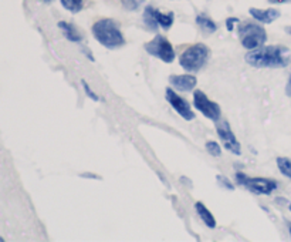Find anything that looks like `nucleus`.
<instances>
[{
	"label": "nucleus",
	"instance_id": "1",
	"mask_svg": "<svg viewBox=\"0 0 291 242\" xmlns=\"http://www.w3.org/2000/svg\"><path fill=\"white\" fill-rule=\"evenodd\" d=\"M244 60L256 69H281L290 62V50L284 46H261L249 51Z\"/></svg>",
	"mask_w": 291,
	"mask_h": 242
},
{
	"label": "nucleus",
	"instance_id": "2",
	"mask_svg": "<svg viewBox=\"0 0 291 242\" xmlns=\"http://www.w3.org/2000/svg\"><path fill=\"white\" fill-rule=\"evenodd\" d=\"M94 38L108 50H117L125 45V37L118 22L114 19H100L91 27Z\"/></svg>",
	"mask_w": 291,
	"mask_h": 242
},
{
	"label": "nucleus",
	"instance_id": "3",
	"mask_svg": "<svg viewBox=\"0 0 291 242\" xmlns=\"http://www.w3.org/2000/svg\"><path fill=\"white\" fill-rule=\"evenodd\" d=\"M210 49L203 43H196L188 47L186 50L181 54L179 64L181 67L188 73H197L203 69L206 63L209 62Z\"/></svg>",
	"mask_w": 291,
	"mask_h": 242
},
{
	"label": "nucleus",
	"instance_id": "4",
	"mask_svg": "<svg viewBox=\"0 0 291 242\" xmlns=\"http://www.w3.org/2000/svg\"><path fill=\"white\" fill-rule=\"evenodd\" d=\"M237 34L240 38L241 46L246 50L259 49L267 42V32L259 22H243L239 25Z\"/></svg>",
	"mask_w": 291,
	"mask_h": 242
},
{
	"label": "nucleus",
	"instance_id": "5",
	"mask_svg": "<svg viewBox=\"0 0 291 242\" xmlns=\"http://www.w3.org/2000/svg\"><path fill=\"white\" fill-rule=\"evenodd\" d=\"M145 51L152 56V57L159 58L161 62H164L166 64H171L175 57H176V53H175V49L173 46L171 45V42L168 38L162 36V34H158L155 37L152 38L151 42H148L145 46H144Z\"/></svg>",
	"mask_w": 291,
	"mask_h": 242
},
{
	"label": "nucleus",
	"instance_id": "6",
	"mask_svg": "<svg viewBox=\"0 0 291 242\" xmlns=\"http://www.w3.org/2000/svg\"><path fill=\"white\" fill-rule=\"evenodd\" d=\"M236 181H237V184L257 195H270L279 187L277 181H274V179L259 178V177L252 178V177H247L243 172H236Z\"/></svg>",
	"mask_w": 291,
	"mask_h": 242
},
{
	"label": "nucleus",
	"instance_id": "7",
	"mask_svg": "<svg viewBox=\"0 0 291 242\" xmlns=\"http://www.w3.org/2000/svg\"><path fill=\"white\" fill-rule=\"evenodd\" d=\"M193 106L195 109L202 113L206 118L213 123H217L221 117V109L217 103L212 102L209 97L203 93L202 90H195L193 93Z\"/></svg>",
	"mask_w": 291,
	"mask_h": 242
},
{
	"label": "nucleus",
	"instance_id": "8",
	"mask_svg": "<svg viewBox=\"0 0 291 242\" xmlns=\"http://www.w3.org/2000/svg\"><path fill=\"white\" fill-rule=\"evenodd\" d=\"M216 131H217V135H219L220 141L223 143V147H225L228 151H230V153L234 154V155H241L240 143H239L237 138H236V135H234V133L232 131L230 124H229L228 121L226 120L217 121V124H216Z\"/></svg>",
	"mask_w": 291,
	"mask_h": 242
},
{
	"label": "nucleus",
	"instance_id": "9",
	"mask_svg": "<svg viewBox=\"0 0 291 242\" xmlns=\"http://www.w3.org/2000/svg\"><path fill=\"white\" fill-rule=\"evenodd\" d=\"M165 96H166L168 103L172 106V109L175 110L182 118H185L186 121H192L195 118V113H193V110L190 107L189 103L186 102L184 97L179 96L175 90L168 87V89L165 90Z\"/></svg>",
	"mask_w": 291,
	"mask_h": 242
},
{
	"label": "nucleus",
	"instance_id": "10",
	"mask_svg": "<svg viewBox=\"0 0 291 242\" xmlns=\"http://www.w3.org/2000/svg\"><path fill=\"white\" fill-rule=\"evenodd\" d=\"M169 83L173 89L188 93V91L195 90L197 78L192 74H172V76H169Z\"/></svg>",
	"mask_w": 291,
	"mask_h": 242
},
{
	"label": "nucleus",
	"instance_id": "11",
	"mask_svg": "<svg viewBox=\"0 0 291 242\" xmlns=\"http://www.w3.org/2000/svg\"><path fill=\"white\" fill-rule=\"evenodd\" d=\"M249 14L253 17L256 22H259L261 25H270L273 22L280 17V10L270 7V9H257V7H252L249 9Z\"/></svg>",
	"mask_w": 291,
	"mask_h": 242
},
{
	"label": "nucleus",
	"instance_id": "12",
	"mask_svg": "<svg viewBox=\"0 0 291 242\" xmlns=\"http://www.w3.org/2000/svg\"><path fill=\"white\" fill-rule=\"evenodd\" d=\"M58 29L61 30V33L64 34V37L67 38L69 42L71 43H81L82 42V36L81 33L78 32V29H77L76 26L73 25V23H69V22H58Z\"/></svg>",
	"mask_w": 291,
	"mask_h": 242
},
{
	"label": "nucleus",
	"instance_id": "13",
	"mask_svg": "<svg viewBox=\"0 0 291 242\" xmlns=\"http://www.w3.org/2000/svg\"><path fill=\"white\" fill-rule=\"evenodd\" d=\"M142 20H144V25H145L151 32H158L159 23L158 20H156V7L151 6V5L144 7Z\"/></svg>",
	"mask_w": 291,
	"mask_h": 242
},
{
	"label": "nucleus",
	"instance_id": "14",
	"mask_svg": "<svg viewBox=\"0 0 291 242\" xmlns=\"http://www.w3.org/2000/svg\"><path fill=\"white\" fill-rule=\"evenodd\" d=\"M195 211H196L199 218L202 219L203 224H205L208 228H212V230L216 228V218L213 217V214L208 210V207L203 204V203L197 201L196 204H195Z\"/></svg>",
	"mask_w": 291,
	"mask_h": 242
},
{
	"label": "nucleus",
	"instance_id": "15",
	"mask_svg": "<svg viewBox=\"0 0 291 242\" xmlns=\"http://www.w3.org/2000/svg\"><path fill=\"white\" fill-rule=\"evenodd\" d=\"M196 25L202 29L203 32H208V33H215L217 30V25H216L213 20L210 19L209 16H206V14H203V13H199L196 16Z\"/></svg>",
	"mask_w": 291,
	"mask_h": 242
},
{
	"label": "nucleus",
	"instance_id": "16",
	"mask_svg": "<svg viewBox=\"0 0 291 242\" xmlns=\"http://www.w3.org/2000/svg\"><path fill=\"white\" fill-rule=\"evenodd\" d=\"M156 20H158L159 27L164 29V30H169L173 22H175V13L173 12H161L159 9H156Z\"/></svg>",
	"mask_w": 291,
	"mask_h": 242
},
{
	"label": "nucleus",
	"instance_id": "17",
	"mask_svg": "<svg viewBox=\"0 0 291 242\" xmlns=\"http://www.w3.org/2000/svg\"><path fill=\"white\" fill-rule=\"evenodd\" d=\"M61 6L67 10V12L73 13H80L84 9V0H60Z\"/></svg>",
	"mask_w": 291,
	"mask_h": 242
},
{
	"label": "nucleus",
	"instance_id": "18",
	"mask_svg": "<svg viewBox=\"0 0 291 242\" xmlns=\"http://www.w3.org/2000/svg\"><path fill=\"white\" fill-rule=\"evenodd\" d=\"M277 167H279V171L291 179V159L287 157H279L277 158Z\"/></svg>",
	"mask_w": 291,
	"mask_h": 242
},
{
	"label": "nucleus",
	"instance_id": "19",
	"mask_svg": "<svg viewBox=\"0 0 291 242\" xmlns=\"http://www.w3.org/2000/svg\"><path fill=\"white\" fill-rule=\"evenodd\" d=\"M146 0H121V3H122V6L125 7L127 10L129 12H133V10H138L144 3H145Z\"/></svg>",
	"mask_w": 291,
	"mask_h": 242
},
{
	"label": "nucleus",
	"instance_id": "20",
	"mask_svg": "<svg viewBox=\"0 0 291 242\" xmlns=\"http://www.w3.org/2000/svg\"><path fill=\"white\" fill-rule=\"evenodd\" d=\"M206 151L210 154V155H213V157H220L221 155V148L219 146V143H216V141H208L206 143Z\"/></svg>",
	"mask_w": 291,
	"mask_h": 242
},
{
	"label": "nucleus",
	"instance_id": "21",
	"mask_svg": "<svg viewBox=\"0 0 291 242\" xmlns=\"http://www.w3.org/2000/svg\"><path fill=\"white\" fill-rule=\"evenodd\" d=\"M81 86H82V89H84V93H85V96L89 97L93 102H100V100H101V98L98 97V94H95L94 90L89 87V84L87 83L85 80H81Z\"/></svg>",
	"mask_w": 291,
	"mask_h": 242
},
{
	"label": "nucleus",
	"instance_id": "22",
	"mask_svg": "<svg viewBox=\"0 0 291 242\" xmlns=\"http://www.w3.org/2000/svg\"><path fill=\"white\" fill-rule=\"evenodd\" d=\"M217 183L223 187V188H226L229 191H233L234 190V185L229 181V178L226 177H223V175H217Z\"/></svg>",
	"mask_w": 291,
	"mask_h": 242
},
{
	"label": "nucleus",
	"instance_id": "23",
	"mask_svg": "<svg viewBox=\"0 0 291 242\" xmlns=\"http://www.w3.org/2000/svg\"><path fill=\"white\" fill-rule=\"evenodd\" d=\"M239 23H240V20L237 17H229V19H226V29L229 32H233L234 26H237Z\"/></svg>",
	"mask_w": 291,
	"mask_h": 242
},
{
	"label": "nucleus",
	"instance_id": "24",
	"mask_svg": "<svg viewBox=\"0 0 291 242\" xmlns=\"http://www.w3.org/2000/svg\"><path fill=\"white\" fill-rule=\"evenodd\" d=\"M268 3H272V5H287V3H291V0H268Z\"/></svg>",
	"mask_w": 291,
	"mask_h": 242
},
{
	"label": "nucleus",
	"instance_id": "25",
	"mask_svg": "<svg viewBox=\"0 0 291 242\" xmlns=\"http://www.w3.org/2000/svg\"><path fill=\"white\" fill-rule=\"evenodd\" d=\"M285 94L288 97H291V74L288 77V82H287V86H285Z\"/></svg>",
	"mask_w": 291,
	"mask_h": 242
},
{
	"label": "nucleus",
	"instance_id": "26",
	"mask_svg": "<svg viewBox=\"0 0 291 242\" xmlns=\"http://www.w3.org/2000/svg\"><path fill=\"white\" fill-rule=\"evenodd\" d=\"M82 53H84V54H85V56L91 60V62H95V58H94V56L91 54V51L87 50V49H82Z\"/></svg>",
	"mask_w": 291,
	"mask_h": 242
},
{
	"label": "nucleus",
	"instance_id": "27",
	"mask_svg": "<svg viewBox=\"0 0 291 242\" xmlns=\"http://www.w3.org/2000/svg\"><path fill=\"white\" fill-rule=\"evenodd\" d=\"M285 32L288 33V34H290V36H291V26H288V27H285Z\"/></svg>",
	"mask_w": 291,
	"mask_h": 242
},
{
	"label": "nucleus",
	"instance_id": "28",
	"mask_svg": "<svg viewBox=\"0 0 291 242\" xmlns=\"http://www.w3.org/2000/svg\"><path fill=\"white\" fill-rule=\"evenodd\" d=\"M287 228H288V232H290L291 235V223H287Z\"/></svg>",
	"mask_w": 291,
	"mask_h": 242
},
{
	"label": "nucleus",
	"instance_id": "29",
	"mask_svg": "<svg viewBox=\"0 0 291 242\" xmlns=\"http://www.w3.org/2000/svg\"><path fill=\"white\" fill-rule=\"evenodd\" d=\"M43 2H44V3H51L53 0H43Z\"/></svg>",
	"mask_w": 291,
	"mask_h": 242
},
{
	"label": "nucleus",
	"instance_id": "30",
	"mask_svg": "<svg viewBox=\"0 0 291 242\" xmlns=\"http://www.w3.org/2000/svg\"><path fill=\"white\" fill-rule=\"evenodd\" d=\"M290 211H291V205H290Z\"/></svg>",
	"mask_w": 291,
	"mask_h": 242
}]
</instances>
